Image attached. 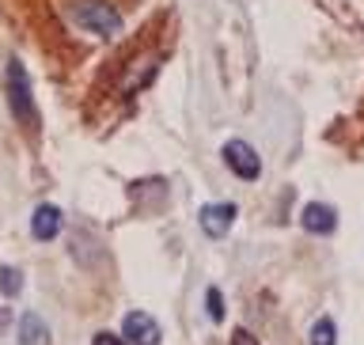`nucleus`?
I'll use <instances>...</instances> for the list:
<instances>
[{
  "instance_id": "nucleus-2",
  "label": "nucleus",
  "mask_w": 364,
  "mask_h": 345,
  "mask_svg": "<svg viewBox=\"0 0 364 345\" xmlns=\"http://www.w3.org/2000/svg\"><path fill=\"white\" fill-rule=\"evenodd\" d=\"M68 11L91 34H107V38L122 34V8H114L110 0H73Z\"/></svg>"
},
{
  "instance_id": "nucleus-4",
  "label": "nucleus",
  "mask_w": 364,
  "mask_h": 345,
  "mask_svg": "<svg viewBox=\"0 0 364 345\" xmlns=\"http://www.w3.org/2000/svg\"><path fill=\"white\" fill-rule=\"evenodd\" d=\"M220 156H224L228 171H232V175H239V179L255 182V179L262 175V159H258V152H255L247 141H228V144L220 148Z\"/></svg>"
},
{
  "instance_id": "nucleus-3",
  "label": "nucleus",
  "mask_w": 364,
  "mask_h": 345,
  "mask_svg": "<svg viewBox=\"0 0 364 345\" xmlns=\"http://www.w3.org/2000/svg\"><path fill=\"white\" fill-rule=\"evenodd\" d=\"M4 87H8V102H11V114H16L19 125H34V102H31V76L16 57L8 61V73H4Z\"/></svg>"
},
{
  "instance_id": "nucleus-14",
  "label": "nucleus",
  "mask_w": 364,
  "mask_h": 345,
  "mask_svg": "<svg viewBox=\"0 0 364 345\" xmlns=\"http://www.w3.org/2000/svg\"><path fill=\"white\" fill-rule=\"evenodd\" d=\"M91 345H125L122 338H114V334H95V341Z\"/></svg>"
},
{
  "instance_id": "nucleus-8",
  "label": "nucleus",
  "mask_w": 364,
  "mask_h": 345,
  "mask_svg": "<svg viewBox=\"0 0 364 345\" xmlns=\"http://www.w3.org/2000/svg\"><path fill=\"white\" fill-rule=\"evenodd\" d=\"M31 232H34V239L50 243V239L61 232V209H57V205H38L31 216Z\"/></svg>"
},
{
  "instance_id": "nucleus-9",
  "label": "nucleus",
  "mask_w": 364,
  "mask_h": 345,
  "mask_svg": "<svg viewBox=\"0 0 364 345\" xmlns=\"http://www.w3.org/2000/svg\"><path fill=\"white\" fill-rule=\"evenodd\" d=\"M19 345H50V330H46L42 315L27 312L19 319Z\"/></svg>"
},
{
  "instance_id": "nucleus-11",
  "label": "nucleus",
  "mask_w": 364,
  "mask_h": 345,
  "mask_svg": "<svg viewBox=\"0 0 364 345\" xmlns=\"http://www.w3.org/2000/svg\"><path fill=\"white\" fill-rule=\"evenodd\" d=\"M19 289H23L19 270H16V266H0V292H4V296H16Z\"/></svg>"
},
{
  "instance_id": "nucleus-12",
  "label": "nucleus",
  "mask_w": 364,
  "mask_h": 345,
  "mask_svg": "<svg viewBox=\"0 0 364 345\" xmlns=\"http://www.w3.org/2000/svg\"><path fill=\"white\" fill-rule=\"evenodd\" d=\"M205 312H209L213 323H220V319H224V296H220V289L205 292Z\"/></svg>"
},
{
  "instance_id": "nucleus-5",
  "label": "nucleus",
  "mask_w": 364,
  "mask_h": 345,
  "mask_svg": "<svg viewBox=\"0 0 364 345\" xmlns=\"http://www.w3.org/2000/svg\"><path fill=\"white\" fill-rule=\"evenodd\" d=\"M122 334H125V345H159V327H156V319L144 315V312L125 315Z\"/></svg>"
},
{
  "instance_id": "nucleus-6",
  "label": "nucleus",
  "mask_w": 364,
  "mask_h": 345,
  "mask_svg": "<svg viewBox=\"0 0 364 345\" xmlns=\"http://www.w3.org/2000/svg\"><path fill=\"white\" fill-rule=\"evenodd\" d=\"M235 224V205L232 201H216V205H205L201 209V232L209 239H220L228 235V228Z\"/></svg>"
},
{
  "instance_id": "nucleus-1",
  "label": "nucleus",
  "mask_w": 364,
  "mask_h": 345,
  "mask_svg": "<svg viewBox=\"0 0 364 345\" xmlns=\"http://www.w3.org/2000/svg\"><path fill=\"white\" fill-rule=\"evenodd\" d=\"M171 42H175V16L164 11V16L148 19L144 27L102 65V73L95 80V102H102V107H122V102H129L136 91H144L156 80L159 65L167 61Z\"/></svg>"
},
{
  "instance_id": "nucleus-13",
  "label": "nucleus",
  "mask_w": 364,
  "mask_h": 345,
  "mask_svg": "<svg viewBox=\"0 0 364 345\" xmlns=\"http://www.w3.org/2000/svg\"><path fill=\"white\" fill-rule=\"evenodd\" d=\"M232 345H258V341H255V334H247V330H235Z\"/></svg>"
},
{
  "instance_id": "nucleus-7",
  "label": "nucleus",
  "mask_w": 364,
  "mask_h": 345,
  "mask_svg": "<svg viewBox=\"0 0 364 345\" xmlns=\"http://www.w3.org/2000/svg\"><path fill=\"white\" fill-rule=\"evenodd\" d=\"M300 224L307 228V232H315V235H330L338 228V213L330 209V205H323V201H311V205H304Z\"/></svg>"
},
{
  "instance_id": "nucleus-10",
  "label": "nucleus",
  "mask_w": 364,
  "mask_h": 345,
  "mask_svg": "<svg viewBox=\"0 0 364 345\" xmlns=\"http://www.w3.org/2000/svg\"><path fill=\"white\" fill-rule=\"evenodd\" d=\"M338 341V330H334V319H318L311 327V345H334Z\"/></svg>"
},
{
  "instance_id": "nucleus-15",
  "label": "nucleus",
  "mask_w": 364,
  "mask_h": 345,
  "mask_svg": "<svg viewBox=\"0 0 364 345\" xmlns=\"http://www.w3.org/2000/svg\"><path fill=\"white\" fill-rule=\"evenodd\" d=\"M8 323V307H0V327H4Z\"/></svg>"
}]
</instances>
